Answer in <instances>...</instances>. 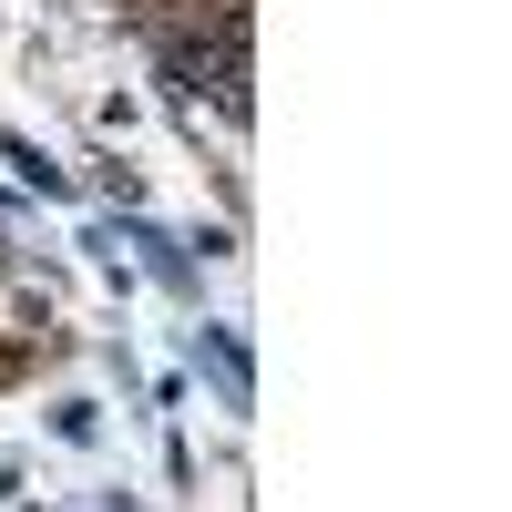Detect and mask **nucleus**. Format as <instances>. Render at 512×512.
<instances>
[{
  "mask_svg": "<svg viewBox=\"0 0 512 512\" xmlns=\"http://www.w3.org/2000/svg\"><path fill=\"white\" fill-rule=\"evenodd\" d=\"M195 369H216V390H226V400L256 390V369H246V349H236L226 328H195Z\"/></svg>",
  "mask_w": 512,
  "mask_h": 512,
  "instance_id": "1",
  "label": "nucleus"
},
{
  "mask_svg": "<svg viewBox=\"0 0 512 512\" xmlns=\"http://www.w3.org/2000/svg\"><path fill=\"white\" fill-rule=\"evenodd\" d=\"M0 164L31 185V195H62V164H41V144H21V134H0Z\"/></svg>",
  "mask_w": 512,
  "mask_h": 512,
  "instance_id": "2",
  "label": "nucleus"
}]
</instances>
